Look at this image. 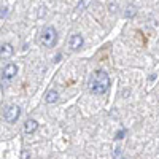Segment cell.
<instances>
[{"instance_id":"1","label":"cell","mask_w":159,"mask_h":159,"mask_svg":"<svg viewBox=\"0 0 159 159\" xmlns=\"http://www.w3.org/2000/svg\"><path fill=\"white\" fill-rule=\"evenodd\" d=\"M110 88V78L107 75V72L103 70H97L92 73L91 80H89V89L94 92V94H105Z\"/></svg>"},{"instance_id":"2","label":"cell","mask_w":159,"mask_h":159,"mask_svg":"<svg viewBox=\"0 0 159 159\" xmlns=\"http://www.w3.org/2000/svg\"><path fill=\"white\" fill-rule=\"evenodd\" d=\"M40 42H42L43 46L46 48H51V46H54L56 42H57V32L54 27H46L42 35H40Z\"/></svg>"},{"instance_id":"3","label":"cell","mask_w":159,"mask_h":159,"mask_svg":"<svg viewBox=\"0 0 159 159\" xmlns=\"http://www.w3.org/2000/svg\"><path fill=\"white\" fill-rule=\"evenodd\" d=\"M21 115V108L18 105H10V107L5 110V121L7 123H16V119Z\"/></svg>"},{"instance_id":"4","label":"cell","mask_w":159,"mask_h":159,"mask_svg":"<svg viewBox=\"0 0 159 159\" xmlns=\"http://www.w3.org/2000/svg\"><path fill=\"white\" fill-rule=\"evenodd\" d=\"M83 43H84V40H83V37L80 35V34H73L72 37H70V48L72 49H80L83 46Z\"/></svg>"},{"instance_id":"5","label":"cell","mask_w":159,"mask_h":159,"mask_svg":"<svg viewBox=\"0 0 159 159\" xmlns=\"http://www.w3.org/2000/svg\"><path fill=\"white\" fill-rule=\"evenodd\" d=\"M16 73H18V67L15 64L5 65V69H3V78L5 80H11L13 76H16Z\"/></svg>"},{"instance_id":"6","label":"cell","mask_w":159,"mask_h":159,"mask_svg":"<svg viewBox=\"0 0 159 159\" xmlns=\"http://www.w3.org/2000/svg\"><path fill=\"white\" fill-rule=\"evenodd\" d=\"M13 52H15V49H13V46H11L10 43H3L2 46H0V56H2L3 59L11 57Z\"/></svg>"},{"instance_id":"7","label":"cell","mask_w":159,"mask_h":159,"mask_svg":"<svg viewBox=\"0 0 159 159\" xmlns=\"http://www.w3.org/2000/svg\"><path fill=\"white\" fill-rule=\"evenodd\" d=\"M37 129H38V123L35 119H27V121L24 123V132L25 134H34Z\"/></svg>"},{"instance_id":"8","label":"cell","mask_w":159,"mask_h":159,"mask_svg":"<svg viewBox=\"0 0 159 159\" xmlns=\"http://www.w3.org/2000/svg\"><path fill=\"white\" fill-rule=\"evenodd\" d=\"M57 99H59V92L56 89H49L46 92V96H45V102L46 103H54Z\"/></svg>"},{"instance_id":"9","label":"cell","mask_w":159,"mask_h":159,"mask_svg":"<svg viewBox=\"0 0 159 159\" xmlns=\"http://www.w3.org/2000/svg\"><path fill=\"white\" fill-rule=\"evenodd\" d=\"M135 15V7H127V11H126V16L130 18V16H134Z\"/></svg>"},{"instance_id":"10","label":"cell","mask_w":159,"mask_h":159,"mask_svg":"<svg viewBox=\"0 0 159 159\" xmlns=\"http://www.w3.org/2000/svg\"><path fill=\"white\" fill-rule=\"evenodd\" d=\"M7 15H8V8L7 7H2V8H0V19H3Z\"/></svg>"},{"instance_id":"11","label":"cell","mask_w":159,"mask_h":159,"mask_svg":"<svg viewBox=\"0 0 159 159\" xmlns=\"http://www.w3.org/2000/svg\"><path fill=\"white\" fill-rule=\"evenodd\" d=\"M124 135H126V129H121L119 132H116V139H118V140L124 139Z\"/></svg>"},{"instance_id":"12","label":"cell","mask_w":159,"mask_h":159,"mask_svg":"<svg viewBox=\"0 0 159 159\" xmlns=\"http://www.w3.org/2000/svg\"><path fill=\"white\" fill-rule=\"evenodd\" d=\"M21 159H30V153H29L27 150H24L22 154H21Z\"/></svg>"},{"instance_id":"13","label":"cell","mask_w":159,"mask_h":159,"mask_svg":"<svg viewBox=\"0 0 159 159\" xmlns=\"http://www.w3.org/2000/svg\"><path fill=\"white\" fill-rule=\"evenodd\" d=\"M119 154H121V150L116 148V150H115V153H113V156H119Z\"/></svg>"}]
</instances>
